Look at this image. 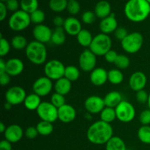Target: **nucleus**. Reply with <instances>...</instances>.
I'll list each match as a JSON object with an SVG mask.
<instances>
[{"label": "nucleus", "mask_w": 150, "mask_h": 150, "mask_svg": "<svg viewBox=\"0 0 150 150\" xmlns=\"http://www.w3.org/2000/svg\"><path fill=\"white\" fill-rule=\"evenodd\" d=\"M67 1H73V0H67Z\"/></svg>", "instance_id": "59"}, {"label": "nucleus", "mask_w": 150, "mask_h": 150, "mask_svg": "<svg viewBox=\"0 0 150 150\" xmlns=\"http://www.w3.org/2000/svg\"><path fill=\"white\" fill-rule=\"evenodd\" d=\"M76 38H77V41L79 45L84 48H88V47L89 48L92 40H93V37H92L91 32L87 29H82L81 32L78 34Z\"/></svg>", "instance_id": "26"}, {"label": "nucleus", "mask_w": 150, "mask_h": 150, "mask_svg": "<svg viewBox=\"0 0 150 150\" xmlns=\"http://www.w3.org/2000/svg\"><path fill=\"white\" fill-rule=\"evenodd\" d=\"M21 10L31 14L38 9V0H21Z\"/></svg>", "instance_id": "33"}, {"label": "nucleus", "mask_w": 150, "mask_h": 150, "mask_svg": "<svg viewBox=\"0 0 150 150\" xmlns=\"http://www.w3.org/2000/svg\"><path fill=\"white\" fill-rule=\"evenodd\" d=\"M146 83H147L146 76L143 72L141 71L133 73L129 79V86L130 89L136 92L144 89Z\"/></svg>", "instance_id": "15"}, {"label": "nucleus", "mask_w": 150, "mask_h": 150, "mask_svg": "<svg viewBox=\"0 0 150 150\" xmlns=\"http://www.w3.org/2000/svg\"><path fill=\"white\" fill-rule=\"evenodd\" d=\"M39 135L42 136H47L51 135L54 131L53 123L45 121H40L36 126Z\"/></svg>", "instance_id": "31"}, {"label": "nucleus", "mask_w": 150, "mask_h": 150, "mask_svg": "<svg viewBox=\"0 0 150 150\" xmlns=\"http://www.w3.org/2000/svg\"><path fill=\"white\" fill-rule=\"evenodd\" d=\"M103 100L105 106L114 108H115L123 100L122 95L117 91H111L107 93Z\"/></svg>", "instance_id": "23"}, {"label": "nucleus", "mask_w": 150, "mask_h": 150, "mask_svg": "<svg viewBox=\"0 0 150 150\" xmlns=\"http://www.w3.org/2000/svg\"><path fill=\"white\" fill-rule=\"evenodd\" d=\"M117 28L118 22L114 13H111L109 16L102 19L99 24V29L101 31V33L105 35L114 32Z\"/></svg>", "instance_id": "18"}, {"label": "nucleus", "mask_w": 150, "mask_h": 150, "mask_svg": "<svg viewBox=\"0 0 150 150\" xmlns=\"http://www.w3.org/2000/svg\"><path fill=\"white\" fill-rule=\"evenodd\" d=\"M123 80H124V75L121 70L112 69L108 72V81L111 84H120Z\"/></svg>", "instance_id": "30"}, {"label": "nucleus", "mask_w": 150, "mask_h": 150, "mask_svg": "<svg viewBox=\"0 0 150 150\" xmlns=\"http://www.w3.org/2000/svg\"><path fill=\"white\" fill-rule=\"evenodd\" d=\"M10 78L11 76L7 74L6 72L4 73H0V83L1 86H7L10 83Z\"/></svg>", "instance_id": "49"}, {"label": "nucleus", "mask_w": 150, "mask_h": 150, "mask_svg": "<svg viewBox=\"0 0 150 150\" xmlns=\"http://www.w3.org/2000/svg\"><path fill=\"white\" fill-rule=\"evenodd\" d=\"M149 146H150V144H149Z\"/></svg>", "instance_id": "61"}, {"label": "nucleus", "mask_w": 150, "mask_h": 150, "mask_svg": "<svg viewBox=\"0 0 150 150\" xmlns=\"http://www.w3.org/2000/svg\"><path fill=\"white\" fill-rule=\"evenodd\" d=\"M54 87L55 92L65 96L71 90L72 82L70 81L66 78L63 77L59 80L56 81Z\"/></svg>", "instance_id": "24"}, {"label": "nucleus", "mask_w": 150, "mask_h": 150, "mask_svg": "<svg viewBox=\"0 0 150 150\" xmlns=\"http://www.w3.org/2000/svg\"><path fill=\"white\" fill-rule=\"evenodd\" d=\"M139 121L142 125H150V109H145L139 115Z\"/></svg>", "instance_id": "43"}, {"label": "nucleus", "mask_w": 150, "mask_h": 150, "mask_svg": "<svg viewBox=\"0 0 150 150\" xmlns=\"http://www.w3.org/2000/svg\"><path fill=\"white\" fill-rule=\"evenodd\" d=\"M4 136L6 140L10 142V143H17L23 137V129L21 126L16 124L10 125L8 127H7Z\"/></svg>", "instance_id": "16"}, {"label": "nucleus", "mask_w": 150, "mask_h": 150, "mask_svg": "<svg viewBox=\"0 0 150 150\" xmlns=\"http://www.w3.org/2000/svg\"><path fill=\"white\" fill-rule=\"evenodd\" d=\"M64 77L71 82L76 81L80 77V70L74 65L67 66L64 71Z\"/></svg>", "instance_id": "34"}, {"label": "nucleus", "mask_w": 150, "mask_h": 150, "mask_svg": "<svg viewBox=\"0 0 150 150\" xmlns=\"http://www.w3.org/2000/svg\"><path fill=\"white\" fill-rule=\"evenodd\" d=\"M97 16L95 15V12L90 11V10H86V11L83 12V14L81 16V20L83 23L85 24H92L95 21Z\"/></svg>", "instance_id": "42"}, {"label": "nucleus", "mask_w": 150, "mask_h": 150, "mask_svg": "<svg viewBox=\"0 0 150 150\" xmlns=\"http://www.w3.org/2000/svg\"><path fill=\"white\" fill-rule=\"evenodd\" d=\"M117 119L124 123L133 121L136 116V109L134 106L128 101L122 100L115 108Z\"/></svg>", "instance_id": "9"}, {"label": "nucleus", "mask_w": 150, "mask_h": 150, "mask_svg": "<svg viewBox=\"0 0 150 150\" xmlns=\"http://www.w3.org/2000/svg\"><path fill=\"white\" fill-rule=\"evenodd\" d=\"M144 38L140 32H134L129 33L128 35L121 41L122 49L128 54H136L140 51L143 45Z\"/></svg>", "instance_id": "6"}, {"label": "nucleus", "mask_w": 150, "mask_h": 150, "mask_svg": "<svg viewBox=\"0 0 150 150\" xmlns=\"http://www.w3.org/2000/svg\"><path fill=\"white\" fill-rule=\"evenodd\" d=\"M138 138L139 141L145 144H150V126L142 125L138 130Z\"/></svg>", "instance_id": "35"}, {"label": "nucleus", "mask_w": 150, "mask_h": 150, "mask_svg": "<svg viewBox=\"0 0 150 150\" xmlns=\"http://www.w3.org/2000/svg\"><path fill=\"white\" fill-rule=\"evenodd\" d=\"M118 55L119 54H117V51H115L114 50L111 49L108 52H107L106 54H105V55L104 56V58H105V61H106L107 62L114 63V64Z\"/></svg>", "instance_id": "48"}, {"label": "nucleus", "mask_w": 150, "mask_h": 150, "mask_svg": "<svg viewBox=\"0 0 150 150\" xmlns=\"http://www.w3.org/2000/svg\"><path fill=\"white\" fill-rule=\"evenodd\" d=\"M125 14L130 21L139 23L150 15V4L146 0H129L125 6Z\"/></svg>", "instance_id": "2"}, {"label": "nucleus", "mask_w": 150, "mask_h": 150, "mask_svg": "<svg viewBox=\"0 0 150 150\" xmlns=\"http://www.w3.org/2000/svg\"><path fill=\"white\" fill-rule=\"evenodd\" d=\"M84 107L89 114H100L105 105L103 98L97 95H92L86 98L84 102Z\"/></svg>", "instance_id": "13"}, {"label": "nucleus", "mask_w": 150, "mask_h": 150, "mask_svg": "<svg viewBox=\"0 0 150 150\" xmlns=\"http://www.w3.org/2000/svg\"><path fill=\"white\" fill-rule=\"evenodd\" d=\"M0 1H2V2H5V1H7V0H0Z\"/></svg>", "instance_id": "57"}, {"label": "nucleus", "mask_w": 150, "mask_h": 150, "mask_svg": "<svg viewBox=\"0 0 150 150\" xmlns=\"http://www.w3.org/2000/svg\"><path fill=\"white\" fill-rule=\"evenodd\" d=\"M6 70V62L2 59H0V73H4Z\"/></svg>", "instance_id": "53"}, {"label": "nucleus", "mask_w": 150, "mask_h": 150, "mask_svg": "<svg viewBox=\"0 0 150 150\" xmlns=\"http://www.w3.org/2000/svg\"><path fill=\"white\" fill-rule=\"evenodd\" d=\"M39 135L38 130H37L36 127H33V126H30V127H27L25 130V136L27 139H34Z\"/></svg>", "instance_id": "47"}, {"label": "nucleus", "mask_w": 150, "mask_h": 150, "mask_svg": "<svg viewBox=\"0 0 150 150\" xmlns=\"http://www.w3.org/2000/svg\"><path fill=\"white\" fill-rule=\"evenodd\" d=\"M6 129H7V127L4 125V123H3V122L0 123V132H1V133H4Z\"/></svg>", "instance_id": "54"}, {"label": "nucleus", "mask_w": 150, "mask_h": 150, "mask_svg": "<svg viewBox=\"0 0 150 150\" xmlns=\"http://www.w3.org/2000/svg\"><path fill=\"white\" fill-rule=\"evenodd\" d=\"M42 101H41L40 97L35 93H32L26 96L23 102V105L26 107V109L29 111H35V110L37 111Z\"/></svg>", "instance_id": "25"}, {"label": "nucleus", "mask_w": 150, "mask_h": 150, "mask_svg": "<svg viewBox=\"0 0 150 150\" xmlns=\"http://www.w3.org/2000/svg\"><path fill=\"white\" fill-rule=\"evenodd\" d=\"M136 100L140 103H147L148 99H149V94L144 89L138 91L136 94Z\"/></svg>", "instance_id": "44"}, {"label": "nucleus", "mask_w": 150, "mask_h": 150, "mask_svg": "<svg viewBox=\"0 0 150 150\" xmlns=\"http://www.w3.org/2000/svg\"><path fill=\"white\" fill-rule=\"evenodd\" d=\"M146 1H148V2H149V4H150V0H146Z\"/></svg>", "instance_id": "58"}, {"label": "nucleus", "mask_w": 150, "mask_h": 150, "mask_svg": "<svg viewBox=\"0 0 150 150\" xmlns=\"http://www.w3.org/2000/svg\"><path fill=\"white\" fill-rule=\"evenodd\" d=\"M66 67L62 62L57 59H51L44 65V74L52 81H57L64 76Z\"/></svg>", "instance_id": "7"}, {"label": "nucleus", "mask_w": 150, "mask_h": 150, "mask_svg": "<svg viewBox=\"0 0 150 150\" xmlns=\"http://www.w3.org/2000/svg\"><path fill=\"white\" fill-rule=\"evenodd\" d=\"M24 70V64L18 58H12L6 62L5 72L11 77L19 76Z\"/></svg>", "instance_id": "17"}, {"label": "nucleus", "mask_w": 150, "mask_h": 150, "mask_svg": "<svg viewBox=\"0 0 150 150\" xmlns=\"http://www.w3.org/2000/svg\"><path fill=\"white\" fill-rule=\"evenodd\" d=\"M113 127L111 124L99 120L91 125L86 132L89 142L95 145L105 144L113 137Z\"/></svg>", "instance_id": "1"}, {"label": "nucleus", "mask_w": 150, "mask_h": 150, "mask_svg": "<svg viewBox=\"0 0 150 150\" xmlns=\"http://www.w3.org/2000/svg\"><path fill=\"white\" fill-rule=\"evenodd\" d=\"M81 6L77 0L68 1L67 6V10L72 16H76L80 12Z\"/></svg>", "instance_id": "41"}, {"label": "nucleus", "mask_w": 150, "mask_h": 150, "mask_svg": "<svg viewBox=\"0 0 150 150\" xmlns=\"http://www.w3.org/2000/svg\"><path fill=\"white\" fill-rule=\"evenodd\" d=\"M31 23L30 15L22 10L13 13L8 20L9 27L14 32H21L27 29Z\"/></svg>", "instance_id": "5"}, {"label": "nucleus", "mask_w": 150, "mask_h": 150, "mask_svg": "<svg viewBox=\"0 0 150 150\" xmlns=\"http://www.w3.org/2000/svg\"><path fill=\"white\" fill-rule=\"evenodd\" d=\"M26 91L20 86H13L9 88L5 93L6 102L12 105H17L24 102L26 98Z\"/></svg>", "instance_id": "10"}, {"label": "nucleus", "mask_w": 150, "mask_h": 150, "mask_svg": "<svg viewBox=\"0 0 150 150\" xmlns=\"http://www.w3.org/2000/svg\"><path fill=\"white\" fill-rule=\"evenodd\" d=\"M53 31L51 28L44 24L35 25L32 30V35L36 41L45 44L51 41Z\"/></svg>", "instance_id": "14"}, {"label": "nucleus", "mask_w": 150, "mask_h": 150, "mask_svg": "<svg viewBox=\"0 0 150 150\" xmlns=\"http://www.w3.org/2000/svg\"><path fill=\"white\" fill-rule=\"evenodd\" d=\"M112 41L108 35L100 33L93 38L89 49L96 56H105L111 49Z\"/></svg>", "instance_id": "4"}, {"label": "nucleus", "mask_w": 150, "mask_h": 150, "mask_svg": "<svg viewBox=\"0 0 150 150\" xmlns=\"http://www.w3.org/2000/svg\"><path fill=\"white\" fill-rule=\"evenodd\" d=\"M30 15V19L31 22L35 25L42 24V22L45 21V15L42 10L38 9L37 10L34 11Z\"/></svg>", "instance_id": "38"}, {"label": "nucleus", "mask_w": 150, "mask_h": 150, "mask_svg": "<svg viewBox=\"0 0 150 150\" xmlns=\"http://www.w3.org/2000/svg\"><path fill=\"white\" fill-rule=\"evenodd\" d=\"M76 111L72 105L65 104L58 108V120L63 123H70L76 119Z\"/></svg>", "instance_id": "19"}, {"label": "nucleus", "mask_w": 150, "mask_h": 150, "mask_svg": "<svg viewBox=\"0 0 150 150\" xmlns=\"http://www.w3.org/2000/svg\"><path fill=\"white\" fill-rule=\"evenodd\" d=\"M7 8L6 7V4L4 2L1 1L0 2V21H3L6 18V16L7 14Z\"/></svg>", "instance_id": "50"}, {"label": "nucleus", "mask_w": 150, "mask_h": 150, "mask_svg": "<svg viewBox=\"0 0 150 150\" xmlns=\"http://www.w3.org/2000/svg\"><path fill=\"white\" fill-rule=\"evenodd\" d=\"M11 46L16 50H23L26 49L28 45L27 40L23 35H18L13 37L11 39Z\"/></svg>", "instance_id": "32"}, {"label": "nucleus", "mask_w": 150, "mask_h": 150, "mask_svg": "<svg viewBox=\"0 0 150 150\" xmlns=\"http://www.w3.org/2000/svg\"><path fill=\"white\" fill-rule=\"evenodd\" d=\"M147 105H148V107H149V108L150 109V93L149 94V99H148V101H147Z\"/></svg>", "instance_id": "56"}, {"label": "nucleus", "mask_w": 150, "mask_h": 150, "mask_svg": "<svg viewBox=\"0 0 150 150\" xmlns=\"http://www.w3.org/2000/svg\"><path fill=\"white\" fill-rule=\"evenodd\" d=\"M68 1L67 0H50L49 8L55 13H61L67 10Z\"/></svg>", "instance_id": "36"}, {"label": "nucleus", "mask_w": 150, "mask_h": 150, "mask_svg": "<svg viewBox=\"0 0 150 150\" xmlns=\"http://www.w3.org/2000/svg\"><path fill=\"white\" fill-rule=\"evenodd\" d=\"M97 56L89 49H86L80 54L79 64L81 70L84 72H92L95 69L97 64Z\"/></svg>", "instance_id": "11"}, {"label": "nucleus", "mask_w": 150, "mask_h": 150, "mask_svg": "<svg viewBox=\"0 0 150 150\" xmlns=\"http://www.w3.org/2000/svg\"><path fill=\"white\" fill-rule=\"evenodd\" d=\"M63 28L66 34L70 36H77L78 34L82 29L80 21L73 16L68 17L65 19Z\"/></svg>", "instance_id": "20"}, {"label": "nucleus", "mask_w": 150, "mask_h": 150, "mask_svg": "<svg viewBox=\"0 0 150 150\" xmlns=\"http://www.w3.org/2000/svg\"><path fill=\"white\" fill-rule=\"evenodd\" d=\"M124 141L118 136H113L106 144L105 150H127Z\"/></svg>", "instance_id": "27"}, {"label": "nucleus", "mask_w": 150, "mask_h": 150, "mask_svg": "<svg viewBox=\"0 0 150 150\" xmlns=\"http://www.w3.org/2000/svg\"><path fill=\"white\" fill-rule=\"evenodd\" d=\"M130 59L124 54H119L114 62V65L119 70H125L130 66Z\"/></svg>", "instance_id": "37"}, {"label": "nucleus", "mask_w": 150, "mask_h": 150, "mask_svg": "<svg viewBox=\"0 0 150 150\" xmlns=\"http://www.w3.org/2000/svg\"><path fill=\"white\" fill-rule=\"evenodd\" d=\"M12 106H13V105H12L10 103H7V102H6L5 103H4V109H6V110H10V108H12Z\"/></svg>", "instance_id": "55"}, {"label": "nucleus", "mask_w": 150, "mask_h": 150, "mask_svg": "<svg viewBox=\"0 0 150 150\" xmlns=\"http://www.w3.org/2000/svg\"><path fill=\"white\" fill-rule=\"evenodd\" d=\"M66 40V32L63 27H56L53 31L51 42L56 45H61Z\"/></svg>", "instance_id": "28"}, {"label": "nucleus", "mask_w": 150, "mask_h": 150, "mask_svg": "<svg viewBox=\"0 0 150 150\" xmlns=\"http://www.w3.org/2000/svg\"><path fill=\"white\" fill-rule=\"evenodd\" d=\"M114 33L115 38L120 41H122L128 35L127 30L125 27H118Z\"/></svg>", "instance_id": "46"}, {"label": "nucleus", "mask_w": 150, "mask_h": 150, "mask_svg": "<svg viewBox=\"0 0 150 150\" xmlns=\"http://www.w3.org/2000/svg\"><path fill=\"white\" fill-rule=\"evenodd\" d=\"M34 93L40 97H45L49 95L53 89L52 80L46 76H42L37 79L32 85Z\"/></svg>", "instance_id": "12"}, {"label": "nucleus", "mask_w": 150, "mask_h": 150, "mask_svg": "<svg viewBox=\"0 0 150 150\" xmlns=\"http://www.w3.org/2000/svg\"><path fill=\"white\" fill-rule=\"evenodd\" d=\"M95 13L97 18H101V20L108 17L111 14V4L105 0H101L98 1L95 5Z\"/></svg>", "instance_id": "22"}, {"label": "nucleus", "mask_w": 150, "mask_h": 150, "mask_svg": "<svg viewBox=\"0 0 150 150\" xmlns=\"http://www.w3.org/2000/svg\"><path fill=\"white\" fill-rule=\"evenodd\" d=\"M26 58L35 65H41L46 63L47 48L45 44L38 41H31L25 49Z\"/></svg>", "instance_id": "3"}, {"label": "nucleus", "mask_w": 150, "mask_h": 150, "mask_svg": "<svg viewBox=\"0 0 150 150\" xmlns=\"http://www.w3.org/2000/svg\"><path fill=\"white\" fill-rule=\"evenodd\" d=\"M100 117L101 121L111 124L112 122L115 120V119H117L115 108L105 106L100 114Z\"/></svg>", "instance_id": "29"}, {"label": "nucleus", "mask_w": 150, "mask_h": 150, "mask_svg": "<svg viewBox=\"0 0 150 150\" xmlns=\"http://www.w3.org/2000/svg\"><path fill=\"white\" fill-rule=\"evenodd\" d=\"M10 47H11V44L8 42L6 38H3L2 35H1V37H0V56L3 57L7 55L10 51Z\"/></svg>", "instance_id": "40"}, {"label": "nucleus", "mask_w": 150, "mask_h": 150, "mask_svg": "<svg viewBox=\"0 0 150 150\" xmlns=\"http://www.w3.org/2000/svg\"><path fill=\"white\" fill-rule=\"evenodd\" d=\"M89 79L91 83L95 86H103L108 81V72L103 67H97L91 72Z\"/></svg>", "instance_id": "21"}, {"label": "nucleus", "mask_w": 150, "mask_h": 150, "mask_svg": "<svg viewBox=\"0 0 150 150\" xmlns=\"http://www.w3.org/2000/svg\"><path fill=\"white\" fill-rule=\"evenodd\" d=\"M64 21H65V19L63 18L62 16H57L54 18V19H53V23H54V26H55L56 27H63L64 23Z\"/></svg>", "instance_id": "51"}, {"label": "nucleus", "mask_w": 150, "mask_h": 150, "mask_svg": "<svg viewBox=\"0 0 150 150\" xmlns=\"http://www.w3.org/2000/svg\"><path fill=\"white\" fill-rule=\"evenodd\" d=\"M127 150H130V149H127Z\"/></svg>", "instance_id": "60"}, {"label": "nucleus", "mask_w": 150, "mask_h": 150, "mask_svg": "<svg viewBox=\"0 0 150 150\" xmlns=\"http://www.w3.org/2000/svg\"><path fill=\"white\" fill-rule=\"evenodd\" d=\"M51 103L57 108H59L66 104L65 98L64 95L54 92L51 97Z\"/></svg>", "instance_id": "39"}, {"label": "nucleus", "mask_w": 150, "mask_h": 150, "mask_svg": "<svg viewBox=\"0 0 150 150\" xmlns=\"http://www.w3.org/2000/svg\"><path fill=\"white\" fill-rule=\"evenodd\" d=\"M4 3L8 11L15 13L19 10L18 8L20 7V2L18 0H7Z\"/></svg>", "instance_id": "45"}, {"label": "nucleus", "mask_w": 150, "mask_h": 150, "mask_svg": "<svg viewBox=\"0 0 150 150\" xmlns=\"http://www.w3.org/2000/svg\"><path fill=\"white\" fill-rule=\"evenodd\" d=\"M0 150H12V143L4 139L0 142Z\"/></svg>", "instance_id": "52"}, {"label": "nucleus", "mask_w": 150, "mask_h": 150, "mask_svg": "<svg viewBox=\"0 0 150 150\" xmlns=\"http://www.w3.org/2000/svg\"><path fill=\"white\" fill-rule=\"evenodd\" d=\"M36 111L41 121L54 123L58 120V108L51 102H42Z\"/></svg>", "instance_id": "8"}]
</instances>
